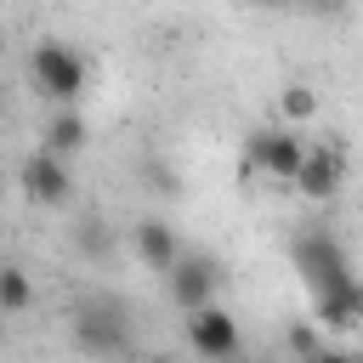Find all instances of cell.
<instances>
[{
	"label": "cell",
	"instance_id": "obj_2",
	"mask_svg": "<svg viewBox=\"0 0 363 363\" xmlns=\"http://www.w3.org/2000/svg\"><path fill=\"white\" fill-rule=\"evenodd\" d=\"M74 346L91 352V357H125L130 352V323H125V306L113 295H91L74 306Z\"/></svg>",
	"mask_w": 363,
	"mask_h": 363
},
{
	"label": "cell",
	"instance_id": "obj_13",
	"mask_svg": "<svg viewBox=\"0 0 363 363\" xmlns=\"http://www.w3.org/2000/svg\"><path fill=\"white\" fill-rule=\"evenodd\" d=\"M289 346H295V352H301L306 363H312V357L323 352V346H318V329H312V323H295V329H289Z\"/></svg>",
	"mask_w": 363,
	"mask_h": 363
},
{
	"label": "cell",
	"instance_id": "obj_16",
	"mask_svg": "<svg viewBox=\"0 0 363 363\" xmlns=\"http://www.w3.org/2000/svg\"><path fill=\"white\" fill-rule=\"evenodd\" d=\"M153 363H176V357H153Z\"/></svg>",
	"mask_w": 363,
	"mask_h": 363
},
{
	"label": "cell",
	"instance_id": "obj_6",
	"mask_svg": "<svg viewBox=\"0 0 363 363\" xmlns=\"http://www.w3.org/2000/svg\"><path fill=\"white\" fill-rule=\"evenodd\" d=\"M17 182H23V193H28L34 204H62V199L74 193V176H68V164H62L57 153H45V147H34V153L23 159Z\"/></svg>",
	"mask_w": 363,
	"mask_h": 363
},
{
	"label": "cell",
	"instance_id": "obj_14",
	"mask_svg": "<svg viewBox=\"0 0 363 363\" xmlns=\"http://www.w3.org/2000/svg\"><path fill=\"white\" fill-rule=\"evenodd\" d=\"M79 250H85V255H102V250H108L102 221H79Z\"/></svg>",
	"mask_w": 363,
	"mask_h": 363
},
{
	"label": "cell",
	"instance_id": "obj_10",
	"mask_svg": "<svg viewBox=\"0 0 363 363\" xmlns=\"http://www.w3.org/2000/svg\"><path fill=\"white\" fill-rule=\"evenodd\" d=\"M85 142H91V125H85V113H79V108L51 113V119H45V130H40V147H45V153H57V159L79 153Z\"/></svg>",
	"mask_w": 363,
	"mask_h": 363
},
{
	"label": "cell",
	"instance_id": "obj_12",
	"mask_svg": "<svg viewBox=\"0 0 363 363\" xmlns=\"http://www.w3.org/2000/svg\"><path fill=\"white\" fill-rule=\"evenodd\" d=\"M278 113H284L289 125L318 119V91H312V85H301V79H295V85H284V91H278Z\"/></svg>",
	"mask_w": 363,
	"mask_h": 363
},
{
	"label": "cell",
	"instance_id": "obj_3",
	"mask_svg": "<svg viewBox=\"0 0 363 363\" xmlns=\"http://www.w3.org/2000/svg\"><path fill=\"white\" fill-rule=\"evenodd\" d=\"M28 68H34V85H40L45 102H57V108H74L79 102V91H85V57L74 45L40 40L34 57H28Z\"/></svg>",
	"mask_w": 363,
	"mask_h": 363
},
{
	"label": "cell",
	"instance_id": "obj_4",
	"mask_svg": "<svg viewBox=\"0 0 363 363\" xmlns=\"http://www.w3.org/2000/svg\"><path fill=\"white\" fill-rule=\"evenodd\" d=\"M306 159V142L295 130H250V170H267L272 182H295Z\"/></svg>",
	"mask_w": 363,
	"mask_h": 363
},
{
	"label": "cell",
	"instance_id": "obj_8",
	"mask_svg": "<svg viewBox=\"0 0 363 363\" xmlns=\"http://www.w3.org/2000/svg\"><path fill=\"white\" fill-rule=\"evenodd\" d=\"M130 244H136V255H142V267H153V272H170V267L182 261V244H176V227H170V221H159V216H147V221H136V227H130Z\"/></svg>",
	"mask_w": 363,
	"mask_h": 363
},
{
	"label": "cell",
	"instance_id": "obj_11",
	"mask_svg": "<svg viewBox=\"0 0 363 363\" xmlns=\"http://www.w3.org/2000/svg\"><path fill=\"white\" fill-rule=\"evenodd\" d=\"M34 306V284L23 267H0V318H17Z\"/></svg>",
	"mask_w": 363,
	"mask_h": 363
},
{
	"label": "cell",
	"instance_id": "obj_7",
	"mask_svg": "<svg viewBox=\"0 0 363 363\" xmlns=\"http://www.w3.org/2000/svg\"><path fill=\"white\" fill-rule=\"evenodd\" d=\"M187 340H193V352L210 357V363H233V357H238V323H233L221 306L193 312V318H187Z\"/></svg>",
	"mask_w": 363,
	"mask_h": 363
},
{
	"label": "cell",
	"instance_id": "obj_5",
	"mask_svg": "<svg viewBox=\"0 0 363 363\" xmlns=\"http://www.w3.org/2000/svg\"><path fill=\"white\" fill-rule=\"evenodd\" d=\"M164 278H170V301L193 318V312L210 306V295H216V284H221V267H216L210 255H182Z\"/></svg>",
	"mask_w": 363,
	"mask_h": 363
},
{
	"label": "cell",
	"instance_id": "obj_17",
	"mask_svg": "<svg viewBox=\"0 0 363 363\" xmlns=\"http://www.w3.org/2000/svg\"><path fill=\"white\" fill-rule=\"evenodd\" d=\"M0 51H6V28H0Z\"/></svg>",
	"mask_w": 363,
	"mask_h": 363
},
{
	"label": "cell",
	"instance_id": "obj_1",
	"mask_svg": "<svg viewBox=\"0 0 363 363\" xmlns=\"http://www.w3.org/2000/svg\"><path fill=\"white\" fill-rule=\"evenodd\" d=\"M289 255H295V267H301V278H306V289H312V306H318V323H323V329H352V323H363V284L352 278V261H346V250H340V238H335L329 227L295 233Z\"/></svg>",
	"mask_w": 363,
	"mask_h": 363
},
{
	"label": "cell",
	"instance_id": "obj_9",
	"mask_svg": "<svg viewBox=\"0 0 363 363\" xmlns=\"http://www.w3.org/2000/svg\"><path fill=\"white\" fill-rule=\"evenodd\" d=\"M340 153L335 147H306V159H301V176H295V193L301 199H335L340 193Z\"/></svg>",
	"mask_w": 363,
	"mask_h": 363
},
{
	"label": "cell",
	"instance_id": "obj_15",
	"mask_svg": "<svg viewBox=\"0 0 363 363\" xmlns=\"http://www.w3.org/2000/svg\"><path fill=\"white\" fill-rule=\"evenodd\" d=\"M312 363H363V357H352V352H329V346H323Z\"/></svg>",
	"mask_w": 363,
	"mask_h": 363
}]
</instances>
